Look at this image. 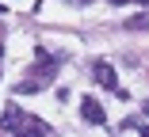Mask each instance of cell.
<instances>
[{
	"label": "cell",
	"instance_id": "6da1fadb",
	"mask_svg": "<svg viewBox=\"0 0 149 137\" xmlns=\"http://www.w3.org/2000/svg\"><path fill=\"white\" fill-rule=\"evenodd\" d=\"M57 65H61V57H54L46 46H38V50H35V69L27 72V80L15 84V95H35V92H42L50 80L57 76Z\"/></svg>",
	"mask_w": 149,
	"mask_h": 137
},
{
	"label": "cell",
	"instance_id": "7a4b0ae2",
	"mask_svg": "<svg viewBox=\"0 0 149 137\" xmlns=\"http://www.w3.org/2000/svg\"><path fill=\"white\" fill-rule=\"evenodd\" d=\"M92 72H96V84H100V88H107V92H115L118 99H126V92L118 88V76H115V69H111V61H92Z\"/></svg>",
	"mask_w": 149,
	"mask_h": 137
},
{
	"label": "cell",
	"instance_id": "3957f363",
	"mask_svg": "<svg viewBox=\"0 0 149 137\" xmlns=\"http://www.w3.org/2000/svg\"><path fill=\"white\" fill-rule=\"evenodd\" d=\"M80 118L88 122V126H107V114H103V103L100 99H80Z\"/></svg>",
	"mask_w": 149,
	"mask_h": 137
},
{
	"label": "cell",
	"instance_id": "277c9868",
	"mask_svg": "<svg viewBox=\"0 0 149 137\" xmlns=\"http://www.w3.org/2000/svg\"><path fill=\"white\" fill-rule=\"evenodd\" d=\"M23 118H27V114L19 111V107H15V103H8V111H4V118H0V133H15V129L23 133Z\"/></svg>",
	"mask_w": 149,
	"mask_h": 137
},
{
	"label": "cell",
	"instance_id": "5b68a950",
	"mask_svg": "<svg viewBox=\"0 0 149 137\" xmlns=\"http://www.w3.org/2000/svg\"><path fill=\"white\" fill-rule=\"evenodd\" d=\"M73 4H92V0H73Z\"/></svg>",
	"mask_w": 149,
	"mask_h": 137
},
{
	"label": "cell",
	"instance_id": "8992f818",
	"mask_svg": "<svg viewBox=\"0 0 149 137\" xmlns=\"http://www.w3.org/2000/svg\"><path fill=\"white\" fill-rule=\"evenodd\" d=\"M111 4H115V8H118V4H126V0H111Z\"/></svg>",
	"mask_w": 149,
	"mask_h": 137
},
{
	"label": "cell",
	"instance_id": "52a82bcc",
	"mask_svg": "<svg viewBox=\"0 0 149 137\" xmlns=\"http://www.w3.org/2000/svg\"><path fill=\"white\" fill-rule=\"evenodd\" d=\"M4 12H8V8H4V4H0V15H4Z\"/></svg>",
	"mask_w": 149,
	"mask_h": 137
},
{
	"label": "cell",
	"instance_id": "ba28073f",
	"mask_svg": "<svg viewBox=\"0 0 149 137\" xmlns=\"http://www.w3.org/2000/svg\"><path fill=\"white\" fill-rule=\"evenodd\" d=\"M0 57H4V46H0Z\"/></svg>",
	"mask_w": 149,
	"mask_h": 137
}]
</instances>
